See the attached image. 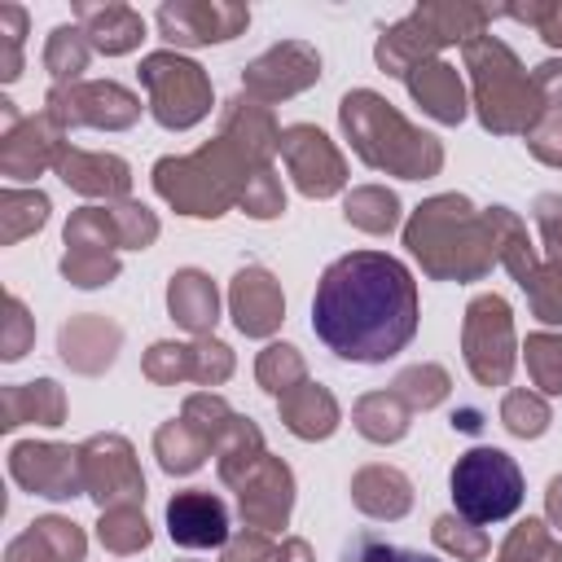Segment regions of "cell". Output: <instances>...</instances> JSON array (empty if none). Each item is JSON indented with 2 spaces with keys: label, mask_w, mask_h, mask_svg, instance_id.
<instances>
[{
  "label": "cell",
  "mask_w": 562,
  "mask_h": 562,
  "mask_svg": "<svg viewBox=\"0 0 562 562\" xmlns=\"http://www.w3.org/2000/svg\"><path fill=\"white\" fill-rule=\"evenodd\" d=\"M487 18H492V9H479V4H422L404 22L382 31L373 57L386 75H408L417 61H430L435 48L457 44V40L470 44L474 35H483Z\"/></svg>",
  "instance_id": "8992f818"
},
{
  "label": "cell",
  "mask_w": 562,
  "mask_h": 562,
  "mask_svg": "<svg viewBox=\"0 0 562 562\" xmlns=\"http://www.w3.org/2000/svg\"><path fill=\"white\" fill-rule=\"evenodd\" d=\"M356 430L373 443H395L404 439L408 430V404L395 395V391H373V395H360L356 400Z\"/></svg>",
  "instance_id": "4dcf8cb0"
},
{
  "label": "cell",
  "mask_w": 562,
  "mask_h": 562,
  "mask_svg": "<svg viewBox=\"0 0 562 562\" xmlns=\"http://www.w3.org/2000/svg\"><path fill=\"white\" fill-rule=\"evenodd\" d=\"M544 509H549V518L562 527V474L549 483V492H544Z\"/></svg>",
  "instance_id": "db71d44e"
},
{
  "label": "cell",
  "mask_w": 562,
  "mask_h": 562,
  "mask_svg": "<svg viewBox=\"0 0 562 562\" xmlns=\"http://www.w3.org/2000/svg\"><path fill=\"white\" fill-rule=\"evenodd\" d=\"M83 549L88 540L70 518H35L9 540L4 562H83Z\"/></svg>",
  "instance_id": "7402d4cb"
},
{
  "label": "cell",
  "mask_w": 562,
  "mask_h": 562,
  "mask_svg": "<svg viewBox=\"0 0 562 562\" xmlns=\"http://www.w3.org/2000/svg\"><path fill=\"white\" fill-rule=\"evenodd\" d=\"M452 426H461V430H479L483 422H479V413H474V408H461V413H452Z\"/></svg>",
  "instance_id": "9f6ffc18"
},
{
  "label": "cell",
  "mask_w": 562,
  "mask_h": 562,
  "mask_svg": "<svg viewBox=\"0 0 562 562\" xmlns=\"http://www.w3.org/2000/svg\"><path fill=\"white\" fill-rule=\"evenodd\" d=\"M228 299H233V321H237V329L246 338H268L285 316L281 285L263 268H241L233 277V294Z\"/></svg>",
  "instance_id": "ffe728a7"
},
{
  "label": "cell",
  "mask_w": 562,
  "mask_h": 562,
  "mask_svg": "<svg viewBox=\"0 0 562 562\" xmlns=\"http://www.w3.org/2000/svg\"><path fill=\"white\" fill-rule=\"evenodd\" d=\"M66 259H61V272L66 281L92 290V285H105L119 277V255L114 250H127L123 241V224H119V211L114 206H83L70 215L66 224Z\"/></svg>",
  "instance_id": "9c48e42d"
},
{
  "label": "cell",
  "mask_w": 562,
  "mask_h": 562,
  "mask_svg": "<svg viewBox=\"0 0 562 562\" xmlns=\"http://www.w3.org/2000/svg\"><path fill=\"white\" fill-rule=\"evenodd\" d=\"M342 211H347V220H351L356 228H364V233H386V228H395V220H400V202H395V193H386L382 184L351 189Z\"/></svg>",
  "instance_id": "836d02e7"
},
{
  "label": "cell",
  "mask_w": 562,
  "mask_h": 562,
  "mask_svg": "<svg viewBox=\"0 0 562 562\" xmlns=\"http://www.w3.org/2000/svg\"><path fill=\"white\" fill-rule=\"evenodd\" d=\"M501 562H562V544L549 536V527L540 518H527L505 536Z\"/></svg>",
  "instance_id": "d590c367"
},
{
  "label": "cell",
  "mask_w": 562,
  "mask_h": 562,
  "mask_svg": "<svg viewBox=\"0 0 562 562\" xmlns=\"http://www.w3.org/2000/svg\"><path fill=\"white\" fill-rule=\"evenodd\" d=\"M250 22V9L241 4H220V0H202V4H162L158 9V31L162 40L171 44H220V40H233L241 26Z\"/></svg>",
  "instance_id": "2e32d148"
},
{
  "label": "cell",
  "mask_w": 562,
  "mask_h": 562,
  "mask_svg": "<svg viewBox=\"0 0 562 562\" xmlns=\"http://www.w3.org/2000/svg\"><path fill=\"white\" fill-rule=\"evenodd\" d=\"M88 53H92V44H88V35H83L79 26H57V31L48 35L44 66H48V75L57 79V88L75 83V79L88 70Z\"/></svg>",
  "instance_id": "d6a6232c"
},
{
  "label": "cell",
  "mask_w": 562,
  "mask_h": 562,
  "mask_svg": "<svg viewBox=\"0 0 562 562\" xmlns=\"http://www.w3.org/2000/svg\"><path fill=\"white\" fill-rule=\"evenodd\" d=\"M501 422L509 426V435L536 439V435H544V426H549V404H544L540 395H531V391H509L505 404H501Z\"/></svg>",
  "instance_id": "ab89813d"
},
{
  "label": "cell",
  "mask_w": 562,
  "mask_h": 562,
  "mask_svg": "<svg viewBox=\"0 0 562 562\" xmlns=\"http://www.w3.org/2000/svg\"><path fill=\"white\" fill-rule=\"evenodd\" d=\"M281 158L294 176V184L307 193V198H329L342 189L347 180V167H342V154L334 149V140L312 127V123H294L281 132Z\"/></svg>",
  "instance_id": "4fadbf2b"
},
{
  "label": "cell",
  "mask_w": 562,
  "mask_h": 562,
  "mask_svg": "<svg viewBox=\"0 0 562 562\" xmlns=\"http://www.w3.org/2000/svg\"><path fill=\"white\" fill-rule=\"evenodd\" d=\"M465 364L483 386H505L514 369V321L501 294H479L465 307Z\"/></svg>",
  "instance_id": "30bf717a"
},
{
  "label": "cell",
  "mask_w": 562,
  "mask_h": 562,
  "mask_svg": "<svg viewBox=\"0 0 562 562\" xmlns=\"http://www.w3.org/2000/svg\"><path fill=\"white\" fill-rule=\"evenodd\" d=\"M342 127L351 136V149L373 167V171H391L404 180H426L443 167V149L435 136L417 132L400 110H391V101H382L369 88H356L342 97L338 105Z\"/></svg>",
  "instance_id": "277c9868"
},
{
  "label": "cell",
  "mask_w": 562,
  "mask_h": 562,
  "mask_svg": "<svg viewBox=\"0 0 562 562\" xmlns=\"http://www.w3.org/2000/svg\"><path fill=\"white\" fill-rule=\"evenodd\" d=\"M66 417V400L61 386L40 378V382H22V386H4L0 391V430H13L22 422H44V426H61Z\"/></svg>",
  "instance_id": "4316f807"
},
{
  "label": "cell",
  "mask_w": 562,
  "mask_h": 562,
  "mask_svg": "<svg viewBox=\"0 0 562 562\" xmlns=\"http://www.w3.org/2000/svg\"><path fill=\"white\" fill-rule=\"evenodd\" d=\"M281 132L268 105L233 97L224 110V127L211 145L184 158H162L154 167V189L184 215H224L233 202L246 198L250 180L268 167Z\"/></svg>",
  "instance_id": "7a4b0ae2"
},
{
  "label": "cell",
  "mask_w": 562,
  "mask_h": 562,
  "mask_svg": "<svg viewBox=\"0 0 562 562\" xmlns=\"http://www.w3.org/2000/svg\"><path fill=\"white\" fill-rule=\"evenodd\" d=\"M149 382H180L193 378V342H154L145 356Z\"/></svg>",
  "instance_id": "b9f144b4"
},
{
  "label": "cell",
  "mask_w": 562,
  "mask_h": 562,
  "mask_svg": "<svg viewBox=\"0 0 562 562\" xmlns=\"http://www.w3.org/2000/svg\"><path fill=\"white\" fill-rule=\"evenodd\" d=\"M97 536L110 553H136V549L149 544V522L136 505H114V509H101Z\"/></svg>",
  "instance_id": "e575fe53"
},
{
  "label": "cell",
  "mask_w": 562,
  "mask_h": 562,
  "mask_svg": "<svg viewBox=\"0 0 562 562\" xmlns=\"http://www.w3.org/2000/svg\"><path fill=\"white\" fill-rule=\"evenodd\" d=\"M237 501H241L246 527L277 531V527H285V518H290L294 479H290V470H285L277 457H263V461L237 483Z\"/></svg>",
  "instance_id": "ac0fdd59"
},
{
  "label": "cell",
  "mask_w": 562,
  "mask_h": 562,
  "mask_svg": "<svg viewBox=\"0 0 562 562\" xmlns=\"http://www.w3.org/2000/svg\"><path fill=\"white\" fill-rule=\"evenodd\" d=\"M31 338H35V325H31L26 307H22V299H18V294H9V299H4L0 356H4V360H22V356H26V347H31Z\"/></svg>",
  "instance_id": "f6af8a7d"
},
{
  "label": "cell",
  "mask_w": 562,
  "mask_h": 562,
  "mask_svg": "<svg viewBox=\"0 0 562 562\" xmlns=\"http://www.w3.org/2000/svg\"><path fill=\"white\" fill-rule=\"evenodd\" d=\"M316 338L356 364L400 356L417 334V281L382 250H351L334 259L312 299Z\"/></svg>",
  "instance_id": "6da1fadb"
},
{
  "label": "cell",
  "mask_w": 562,
  "mask_h": 562,
  "mask_svg": "<svg viewBox=\"0 0 562 562\" xmlns=\"http://www.w3.org/2000/svg\"><path fill=\"white\" fill-rule=\"evenodd\" d=\"M408 92L422 101V110L439 123H461L465 119V92H461V79L448 61H417L408 75Z\"/></svg>",
  "instance_id": "d4e9b609"
},
{
  "label": "cell",
  "mask_w": 562,
  "mask_h": 562,
  "mask_svg": "<svg viewBox=\"0 0 562 562\" xmlns=\"http://www.w3.org/2000/svg\"><path fill=\"white\" fill-rule=\"evenodd\" d=\"M9 474L13 483H22L35 496L48 501H66L83 492V470H79V448H61V443H13L9 448Z\"/></svg>",
  "instance_id": "5bb4252c"
},
{
  "label": "cell",
  "mask_w": 562,
  "mask_h": 562,
  "mask_svg": "<svg viewBox=\"0 0 562 562\" xmlns=\"http://www.w3.org/2000/svg\"><path fill=\"white\" fill-rule=\"evenodd\" d=\"M255 373H259L263 391H272V395H285V391H294L299 382H307L303 356H299L290 342H272V347H263Z\"/></svg>",
  "instance_id": "8d00e7d4"
},
{
  "label": "cell",
  "mask_w": 562,
  "mask_h": 562,
  "mask_svg": "<svg viewBox=\"0 0 562 562\" xmlns=\"http://www.w3.org/2000/svg\"><path fill=\"white\" fill-rule=\"evenodd\" d=\"M277 562H312L307 540H285V544L277 549Z\"/></svg>",
  "instance_id": "11a10c76"
},
{
  "label": "cell",
  "mask_w": 562,
  "mask_h": 562,
  "mask_svg": "<svg viewBox=\"0 0 562 562\" xmlns=\"http://www.w3.org/2000/svg\"><path fill=\"white\" fill-rule=\"evenodd\" d=\"M465 66L474 75V105L487 132H531L544 114L536 83L527 79V70L518 66V57L509 53V44L492 40V35H474L465 44Z\"/></svg>",
  "instance_id": "5b68a950"
},
{
  "label": "cell",
  "mask_w": 562,
  "mask_h": 562,
  "mask_svg": "<svg viewBox=\"0 0 562 562\" xmlns=\"http://www.w3.org/2000/svg\"><path fill=\"white\" fill-rule=\"evenodd\" d=\"M351 501L373 518H404L413 505V483L395 465H369L351 479Z\"/></svg>",
  "instance_id": "83f0119b"
},
{
  "label": "cell",
  "mask_w": 562,
  "mask_h": 562,
  "mask_svg": "<svg viewBox=\"0 0 562 562\" xmlns=\"http://www.w3.org/2000/svg\"><path fill=\"white\" fill-rule=\"evenodd\" d=\"M268 558H272V540L259 527L228 536V544H224V562H268Z\"/></svg>",
  "instance_id": "f907efd6"
},
{
  "label": "cell",
  "mask_w": 562,
  "mask_h": 562,
  "mask_svg": "<svg viewBox=\"0 0 562 562\" xmlns=\"http://www.w3.org/2000/svg\"><path fill=\"white\" fill-rule=\"evenodd\" d=\"M140 83L149 88V110L162 127H193L211 110V83L202 66L180 53H149L140 61Z\"/></svg>",
  "instance_id": "ba28073f"
},
{
  "label": "cell",
  "mask_w": 562,
  "mask_h": 562,
  "mask_svg": "<svg viewBox=\"0 0 562 562\" xmlns=\"http://www.w3.org/2000/svg\"><path fill=\"white\" fill-rule=\"evenodd\" d=\"M404 246L435 281H474L501 263V206L474 211L461 193L430 198L413 211Z\"/></svg>",
  "instance_id": "3957f363"
},
{
  "label": "cell",
  "mask_w": 562,
  "mask_h": 562,
  "mask_svg": "<svg viewBox=\"0 0 562 562\" xmlns=\"http://www.w3.org/2000/svg\"><path fill=\"white\" fill-rule=\"evenodd\" d=\"M281 422H285L299 439H325V435H334V426H338V404H334V395H329L325 386L299 382L294 391L281 395Z\"/></svg>",
  "instance_id": "f1b7e54d"
},
{
  "label": "cell",
  "mask_w": 562,
  "mask_h": 562,
  "mask_svg": "<svg viewBox=\"0 0 562 562\" xmlns=\"http://www.w3.org/2000/svg\"><path fill=\"white\" fill-rule=\"evenodd\" d=\"M22 26H26V13H22L18 4H0V35H4L0 75H4V79H18V75H22Z\"/></svg>",
  "instance_id": "7dc6e473"
},
{
  "label": "cell",
  "mask_w": 562,
  "mask_h": 562,
  "mask_svg": "<svg viewBox=\"0 0 562 562\" xmlns=\"http://www.w3.org/2000/svg\"><path fill=\"white\" fill-rule=\"evenodd\" d=\"M79 470H83V492L101 509L145 501V479H140L136 452L123 435H92L79 448Z\"/></svg>",
  "instance_id": "8fae6325"
},
{
  "label": "cell",
  "mask_w": 562,
  "mask_h": 562,
  "mask_svg": "<svg viewBox=\"0 0 562 562\" xmlns=\"http://www.w3.org/2000/svg\"><path fill=\"white\" fill-rule=\"evenodd\" d=\"M347 562H439V558H426V553H413V549H395V544L378 540L373 531H360L347 544Z\"/></svg>",
  "instance_id": "bcb514c9"
},
{
  "label": "cell",
  "mask_w": 562,
  "mask_h": 562,
  "mask_svg": "<svg viewBox=\"0 0 562 562\" xmlns=\"http://www.w3.org/2000/svg\"><path fill=\"white\" fill-rule=\"evenodd\" d=\"M527 149H531L540 162H549V167H562V119H558V114L540 119V123L527 132Z\"/></svg>",
  "instance_id": "c3c4849f"
},
{
  "label": "cell",
  "mask_w": 562,
  "mask_h": 562,
  "mask_svg": "<svg viewBox=\"0 0 562 562\" xmlns=\"http://www.w3.org/2000/svg\"><path fill=\"white\" fill-rule=\"evenodd\" d=\"M167 307H171V321H180V325H184L189 334H198V338H206L211 325L220 321L215 285H211V277L198 272V268H184V272L171 277V285H167Z\"/></svg>",
  "instance_id": "484cf974"
},
{
  "label": "cell",
  "mask_w": 562,
  "mask_h": 562,
  "mask_svg": "<svg viewBox=\"0 0 562 562\" xmlns=\"http://www.w3.org/2000/svg\"><path fill=\"white\" fill-rule=\"evenodd\" d=\"M75 18H79V31L88 35V44L105 57L132 53L145 35L140 13L127 4H75Z\"/></svg>",
  "instance_id": "cb8c5ba5"
},
{
  "label": "cell",
  "mask_w": 562,
  "mask_h": 562,
  "mask_svg": "<svg viewBox=\"0 0 562 562\" xmlns=\"http://www.w3.org/2000/svg\"><path fill=\"white\" fill-rule=\"evenodd\" d=\"M44 220H48V198L40 189H4L0 193V241L4 246L44 228Z\"/></svg>",
  "instance_id": "1f68e13d"
},
{
  "label": "cell",
  "mask_w": 562,
  "mask_h": 562,
  "mask_svg": "<svg viewBox=\"0 0 562 562\" xmlns=\"http://www.w3.org/2000/svg\"><path fill=\"white\" fill-rule=\"evenodd\" d=\"M119 342H123V329L110 325L105 316H75L70 325H61V338H57L61 360L79 373H101L114 360Z\"/></svg>",
  "instance_id": "603a6c76"
},
{
  "label": "cell",
  "mask_w": 562,
  "mask_h": 562,
  "mask_svg": "<svg viewBox=\"0 0 562 562\" xmlns=\"http://www.w3.org/2000/svg\"><path fill=\"white\" fill-rule=\"evenodd\" d=\"M536 224H540V233H544L549 259L562 263V193H540V198H536Z\"/></svg>",
  "instance_id": "681fc988"
},
{
  "label": "cell",
  "mask_w": 562,
  "mask_h": 562,
  "mask_svg": "<svg viewBox=\"0 0 562 562\" xmlns=\"http://www.w3.org/2000/svg\"><path fill=\"white\" fill-rule=\"evenodd\" d=\"M241 206H246V215H255V220H272V215H281V211H285V193H281V180H277L272 162L250 180V189H246Z\"/></svg>",
  "instance_id": "ee69618b"
},
{
  "label": "cell",
  "mask_w": 562,
  "mask_h": 562,
  "mask_svg": "<svg viewBox=\"0 0 562 562\" xmlns=\"http://www.w3.org/2000/svg\"><path fill=\"white\" fill-rule=\"evenodd\" d=\"M527 369L544 395H562V338L558 334H531L527 338Z\"/></svg>",
  "instance_id": "f35d334b"
},
{
  "label": "cell",
  "mask_w": 562,
  "mask_h": 562,
  "mask_svg": "<svg viewBox=\"0 0 562 562\" xmlns=\"http://www.w3.org/2000/svg\"><path fill=\"white\" fill-rule=\"evenodd\" d=\"M522 290H527V299H531V312H536L544 325H562V263H558V259L540 263Z\"/></svg>",
  "instance_id": "60d3db41"
},
{
  "label": "cell",
  "mask_w": 562,
  "mask_h": 562,
  "mask_svg": "<svg viewBox=\"0 0 562 562\" xmlns=\"http://www.w3.org/2000/svg\"><path fill=\"white\" fill-rule=\"evenodd\" d=\"M435 544L448 549V553H457V558H465V562L487 558V536L474 522H457L452 514L435 518Z\"/></svg>",
  "instance_id": "7bdbcfd3"
},
{
  "label": "cell",
  "mask_w": 562,
  "mask_h": 562,
  "mask_svg": "<svg viewBox=\"0 0 562 562\" xmlns=\"http://www.w3.org/2000/svg\"><path fill=\"white\" fill-rule=\"evenodd\" d=\"M154 452H158V465L167 474H189L206 461V452H215V443L193 426V422H167L158 435H154Z\"/></svg>",
  "instance_id": "f546056e"
},
{
  "label": "cell",
  "mask_w": 562,
  "mask_h": 562,
  "mask_svg": "<svg viewBox=\"0 0 562 562\" xmlns=\"http://www.w3.org/2000/svg\"><path fill=\"white\" fill-rule=\"evenodd\" d=\"M61 123L44 110L35 119H22L13 132H4V145H0V171L9 180H31L35 171L44 167H57L66 140H61Z\"/></svg>",
  "instance_id": "e0dca14e"
},
{
  "label": "cell",
  "mask_w": 562,
  "mask_h": 562,
  "mask_svg": "<svg viewBox=\"0 0 562 562\" xmlns=\"http://www.w3.org/2000/svg\"><path fill=\"white\" fill-rule=\"evenodd\" d=\"M48 114L61 127H132L140 101L119 83H66L48 92Z\"/></svg>",
  "instance_id": "7c38bea8"
},
{
  "label": "cell",
  "mask_w": 562,
  "mask_h": 562,
  "mask_svg": "<svg viewBox=\"0 0 562 562\" xmlns=\"http://www.w3.org/2000/svg\"><path fill=\"white\" fill-rule=\"evenodd\" d=\"M452 501L457 514L474 527L505 522L522 505V470L501 448H470L452 465Z\"/></svg>",
  "instance_id": "52a82bcc"
},
{
  "label": "cell",
  "mask_w": 562,
  "mask_h": 562,
  "mask_svg": "<svg viewBox=\"0 0 562 562\" xmlns=\"http://www.w3.org/2000/svg\"><path fill=\"white\" fill-rule=\"evenodd\" d=\"M167 531L184 549H224L228 544V509L220 496L189 487L167 501Z\"/></svg>",
  "instance_id": "d6986e66"
},
{
  "label": "cell",
  "mask_w": 562,
  "mask_h": 562,
  "mask_svg": "<svg viewBox=\"0 0 562 562\" xmlns=\"http://www.w3.org/2000/svg\"><path fill=\"white\" fill-rule=\"evenodd\" d=\"M75 193L88 198H105V202H123L132 189V171L123 158L114 154H88V149H61L57 167H53Z\"/></svg>",
  "instance_id": "44dd1931"
},
{
  "label": "cell",
  "mask_w": 562,
  "mask_h": 562,
  "mask_svg": "<svg viewBox=\"0 0 562 562\" xmlns=\"http://www.w3.org/2000/svg\"><path fill=\"white\" fill-rule=\"evenodd\" d=\"M514 18H522V22H536V31L553 44V48H562V4H540V9H509Z\"/></svg>",
  "instance_id": "816d5d0a"
},
{
  "label": "cell",
  "mask_w": 562,
  "mask_h": 562,
  "mask_svg": "<svg viewBox=\"0 0 562 562\" xmlns=\"http://www.w3.org/2000/svg\"><path fill=\"white\" fill-rule=\"evenodd\" d=\"M391 391H395L408 408H435V404L448 395V373H443L439 364H413V369H404V373L391 382Z\"/></svg>",
  "instance_id": "74e56055"
},
{
  "label": "cell",
  "mask_w": 562,
  "mask_h": 562,
  "mask_svg": "<svg viewBox=\"0 0 562 562\" xmlns=\"http://www.w3.org/2000/svg\"><path fill=\"white\" fill-rule=\"evenodd\" d=\"M316 79H321V57H316V48H307V44H299V40H285V44L268 48V53H263L259 61H250L246 75H241L246 92L259 97V101L294 97V92H303V88L316 83Z\"/></svg>",
  "instance_id": "9a60e30c"
},
{
  "label": "cell",
  "mask_w": 562,
  "mask_h": 562,
  "mask_svg": "<svg viewBox=\"0 0 562 562\" xmlns=\"http://www.w3.org/2000/svg\"><path fill=\"white\" fill-rule=\"evenodd\" d=\"M531 83H536V97H540L544 110L562 105V61H544V66H536Z\"/></svg>",
  "instance_id": "f5cc1de1"
}]
</instances>
